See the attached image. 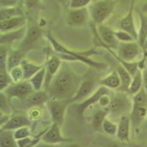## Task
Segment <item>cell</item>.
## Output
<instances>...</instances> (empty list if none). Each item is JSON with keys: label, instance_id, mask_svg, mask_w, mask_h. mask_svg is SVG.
Listing matches in <instances>:
<instances>
[{"label": "cell", "instance_id": "cell-1", "mask_svg": "<svg viewBox=\"0 0 147 147\" xmlns=\"http://www.w3.org/2000/svg\"><path fill=\"white\" fill-rule=\"evenodd\" d=\"M82 82V78L69 65L62 64L46 91L51 98L70 102L76 95Z\"/></svg>", "mask_w": 147, "mask_h": 147}, {"label": "cell", "instance_id": "cell-2", "mask_svg": "<svg viewBox=\"0 0 147 147\" xmlns=\"http://www.w3.org/2000/svg\"><path fill=\"white\" fill-rule=\"evenodd\" d=\"M46 38L52 46L53 50L55 51L56 54L63 61H80V62H82V63L89 66L91 67L94 68V69H98V70H102V69L107 67V65L105 63L96 61L91 59V55L96 53L94 51V50L92 51H86V52H77L75 51H71V50L68 49L65 45L60 43L50 32L47 34Z\"/></svg>", "mask_w": 147, "mask_h": 147}, {"label": "cell", "instance_id": "cell-3", "mask_svg": "<svg viewBox=\"0 0 147 147\" xmlns=\"http://www.w3.org/2000/svg\"><path fill=\"white\" fill-rule=\"evenodd\" d=\"M115 5V0L93 1L88 9L92 22L96 25L104 24V22L113 14Z\"/></svg>", "mask_w": 147, "mask_h": 147}, {"label": "cell", "instance_id": "cell-4", "mask_svg": "<svg viewBox=\"0 0 147 147\" xmlns=\"http://www.w3.org/2000/svg\"><path fill=\"white\" fill-rule=\"evenodd\" d=\"M133 107V102L129 99L127 92H116L111 97V102L107 108L109 115H113V117H119L125 114H129Z\"/></svg>", "mask_w": 147, "mask_h": 147}, {"label": "cell", "instance_id": "cell-5", "mask_svg": "<svg viewBox=\"0 0 147 147\" xmlns=\"http://www.w3.org/2000/svg\"><path fill=\"white\" fill-rule=\"evenodd\" d=\"M69 104L70 102L67 100H62L53 98H51L47 101L45 106L50 113L53 123H57V125L61 127V125L64 123L65 114Z\"/></svg>", "mask_w": 147, "mask_h": 147}, {"label": "cell", "instance_id": "cell-6", "mask_svg": "<svg viewBox=\"0 0 147 147\" xmlns=\"http://www.w3.org/2000/svg\"><path fill=\"white\" fill-rule=\"evenodd\" d=\"M34 92L30 81L24 80L19 82H13L3 92L5 93L9 100L11 98H18L21 101H25Z\"/></svg>", "mask_w": 147, "mask_h": 147}, {"label": "cell", "instance_id": "cell-7", "mask_svg": "<svg viewBox=\"0 0 147 147\" xmlns=\"http://www.w3.org/2000/svg\"><path fill=\"white\" fill-rule=\"evenodd\" d=\"M91 19L89 9L86 8L70 9L67 14V24L71 27H81Z\"/></svg>", "mask_w": 147, "mask_h": 147}, {"label": "cell", "instance_id": "cell-8", "mask_svg": "<svg viewBox=\"0 0 147 147\" xmlns=\"http://www.w3.org/2000/svg\"><path fill=\"white\" fill-rule=\"evenodd\" d=\"M41 140L51 145H61L72 141V140L62 136L61 126L57 123H52V125L45 129V133L41 137Z\"/></svg>", "mask_w": 147, "mask_h": 147}, {"label": "cell", "instance_id": "cell-9", "mask_svg": "<svg viewBox=\"0 0 147 147\" xmlns=\"http://www.w3.org/2000/svg\"><path fill=\"white\" fill-rule=\"evenodd\" d=\"M41 37H42V31L39 25L37 24L29 25L27 28L26 34L23 39L22 43L20 48L28 52L37 44V42L41 39Z\"/></svg>", "mask_w": 147, "mask_h": 147}, {"label": "cell", "instance_id": "cell-10", "mask_svg": "<svg viewBox=\"0 0 147 147\" xmlns=\"http://www.w3.org/2000/svg\"><path fill=\"white\" fill-rule=\"evenodd\" d=\"M135 1H130V5L128 13L119 20L120 29L131 34L136 41L138 40V30L136 28L135 18H134V7H135Z\"/></svg>", "mask_w": 147, "mask_h": 147}, {"label": "cell", "instance_id": "cell-11", "mask_svg": "<svg viewBox=\"0 0 147 147\" xmlns=\"http://www.w3.org/2000/svg\"><path fill=\"white\" fill-rule=\"evenodd\" d=\"M61 59L56 55H51L49 57L45 62V86L44 89L46 90L48 87L50 86L51 81L55 78L57 75L58 71L62 65Z\"/></svg>", "mask_w": 147, "mask_h": 147}, {"label": "cell", "instance_id": "cell-12", "mask_svg": "<svg viewBox=\"0 0 147 147\" xmlns=\"http://www.w3.org/2000/svg\"><path fill=\"white\" fill-rule=\"evenodd\" d=\"M97 30L102 43L114 51H117L119 45V41L115 36V30H112L109 26L105 25L104 24L97 25Z\"/></svg>", "mask_w": 147, "mask_h": 147}, {"label": "cell", "instance_id": "cell-13", "mask_svg": "<svg viewBox=\"0 0 147 147\" xmlns=\"http://www.w3.org/2000/svg\"><path fill=\"white\" fill-rule=\"evenodd\" d=\"M110 93L109 89L106 87L100 86L98 88H97L96 90L93 92V93L89 96L88 98H86L85 100H83L82 102H81L78 106V113L81 116H82L84 113L86 112V110L90 108L91 106L98 103L99 99L101 98L102 95L104 94H109Z\"/></svg>", "mask_w": 147, "mask_h": 147}, {"label": "cell", "instance_id": "cell-14", "mask_svg": "<svg viewBox=\"0 0 147 147\" xmlns=\"http://www.w3.org/2000/svg\"><path fill=\"white\" fill-rule=\"evenodd\" d=\"M32 125V120L29 118V116L24 114H12L9 120L1 126L2 130H11L14 131L22 127H30Z\"/></svg>", "mask_w": 147, "mask_h": 147}, {"label": "cell", "instance_id": "cell-15", "mask_svg": "<svg viewBox=\"0 0 147 147\" xmlns=\"http://www.w3.org/2000/svg\"><path fill=\"white\" fill-rule=\"evenodd\" d=\"M131 119L129 114H125L119 118L118 124V130L116 137L122 143H129L130 141V128Z\"/></svg>", "mask_w": 147, "mask_h": 147}, {"label": "cell", "instance_id": "cell-16", "mask_svg": "<svg viewBox=\"0 0 147 147\" xmlns=\"http://www.w3.org/2000/svg\"><path fill=\"white\" fill-rule=\"evenodd\" d=\"M28 26L25 25L22 28H20L15 30H12L5 33H1L0 35V45L10 46L16 41L21 40L24 38L27 32Z\"/></svg>", "mask_w": 147, "mask_h": 147}, {"label": "cell", "instance_id": "cell-17", "mask_svg": "<svg viewBox=\"0 0 147 147\" xmlns=\"http://www.w3.org/2000/svg\"><path fill=\"white\" fill-rule=\"evenodd\" d=\"M94 82L90 79L82 80L76 95L71 99L70 103L81 102L91 96L94 92Z\"/></svg>", "mask_w": 147, "mask_h": 147}, {"label": "cell", "instance_id": "cell-18", "mask_svg": "<svg viewBox=\"0 0 147 147\" xmlns=\"http://www.w3.org/2000/svg\"><path fill=\"white\" fill-rule=\"evenodd\" d=\"M25 25H27V18L25 15L17 16L0 21V31L1 33H5L18 30Z\"/></svg>", "mask_w": 147, "mask_h": 147}, {"label": "cell", "instance_id": "cell-19", "mask_svg": "<svg viewBox=\"0 0 147 147\" xmlns=\"http://www.w3.org/2000/svg\"><path fill=\"white\" fill-rule=\"evenodd\" d=\"M131 119V125L135 128L138 129L144 125L147 118V106L133 105L132 110L129 113Z\"/></svg>", "mask_w": 147, "mask_h": 147}, {"label": "cell", "instance_id": "cell-20", "mask_svg": "<svg viewBox=\"0 0 147 147\" xmlns=\"http://www.w3.org/2000/svg\"><path fill=\"white\" fill-rule=\"evenodd\" d=\"M51 98L49 92L46 90L34 91V92L25 100L26 103L30 107H40L45 104Z\"/></svg>", "mask_w": 147, "mask_h": 147}, {"label": "cell", "instance_id": "cell-21", "mask_svg": "<svg viewBox=\"0 0 147 147\" xmlns=\"http://www.w3.org/2000/svg\"><path fill=\"white\" fill-rule=\"evenodd\" d=\"M27 51L23 49H10L8 55L7 60V69L8 71L11 70L12 68L20 66L24 59H25V56Z\"/></svg>", "mask_w": 147, "mask_h": 147}, {"label": "cell", "instance_id": "cell-22", "mask_svg": "<svg viewBox=\"0 0 147 147\" xmlns=\"http://www.w3.org/2000/svg\"><path fill=\"white\" fill-rule=\"evenodd\" d=\"M99 84L100 86L106 87L109 89L118 90L120 87L121 81L117 70H113L109 74L101 78L99 81Z\"/></svg>", "mask_w": 147, "mask_h": 147}, {"label": "cell", "instance_id": "cell-23", "mask_svg": "<svg viewBox=\"0 0 147 147\" xmlns=\"http://www.w3.org/2000/svg\"><path fill=\"white\" fill-rule=\"evenodd\" d=\"M21 67L24 71V80L29 81L34 74H36L39 71H40L42 68L45 67V65H38L30 61L26 58L23 60L20 64Z\"/></svg>", "mask_w": 147, "mask_h": 147}, {"label": "cell", "instance_id": "cell-24", "mask_svg": "<svg viewBox=\"0 0 147 147\" xmlns=\"http://www.w3.org/2000/svg\"><path fill=\"white\" fill-rule=\"evenodd\" d=\"M117 71H118V73L119 75L120 81H121L120 87H119V88L117 91L128 93V91H129V86H130L131 81H132V78H133V76L122 65H119L118 67Z\"/></svg>", "mask_w": 147, "mask_h": 147}, {"label": "cell", "instance_id": "cell-25", "mask_svg": "<svg viewBox=\"0 0 147 147\" xmlns=\"http://www.w3.org/2000/svg\"><path fill=\"white\" fill-rule=\"evenodd\" d=\"M25 15L21 8L18 6L14 7H1L0 9V21L5 20L10 18Z\"/></svg>", "mask_w": 147, "mask_h": 147}, {"label": "cell", "instance_id": "cell-26", "mask_svg": "<svg viewBox=\"0 0 147 147\" xmlns=\"http://www.w3.org/2000/svg\"><path fill=\"white\" fill-rule=\"evenodd\" d=\"M108 116H109V111L107 109L102 108L101 109L98 110L93 114V117L92 119V128L97 131L102 130V124H103L105 119L108 118Z\"/></svg>", "mask_w": 147, "mask_h": 147}, {"label": "cell", "instance_id": "cell-27", "mask_svg": "<svg viewBox=\"0 0 147 147\" xmlns=\"http://www.w3.org/2000/svg\"><path fill=\"white\" fill-rule=\"evenodd\" d=\"M139 16H140V29L138 30L137 42L142 48L146 40L147 39V15L140 12Z\"/></svg>", "mask_w": 147, "mask_h": 147}, {"label": "cell", "instance_id": "cell-28", "mask_svg": "<svg viewBox=\"0 0 147 147\" xmlns=\"http://www.w3.org/2000/svg\"><path fill=\"white\" fill-rule=\"evenodd\" d=\"M143 88V77H142V70H139L133 76L128 91V94L134 96L139 91Z\"/></svg>", "mask_w": 147, "mask_h": 147}, {"label": "cell", "instance_id": "cell-29", "mask_svg": "<svg viewBox=\"0 0 147 147\" xmlns=\"http://www.w3.org/2000/svg\"><path fill=\"white\" fill-rule=\"evenodd\" d=\"M0 147H18L13 131L2 130L0 134Z\"/></svg>", "mask_w": 147, "mask_h": 147}, {"label": "cell", "instance_id": "cell-30", "mask_svg": "<svg viewBox=\"0 0 147 147\" xmlns=\"http://www.w3.org/2000/svg\"><path fill=\"white\" fill-rule=\"evenodd\" d=\"M45 67L42 68L40 71H39L36 74L29 80L31 83L34 91L42 90V88L45 86Z\"/></svg>", "mask_w": 147, "mask_h": 147}, {"label": "cell", "instance_id": "cell-31", "mask_svg": "<svg viewBox=\"0 0 147 147\" xmlns=\"http://www.w3.org/2000/svg\"><path fill=\"white\" fill-rule=\"evenodd\" d=\"M45 129L36 136H30V137H27L24 139L18 140H17L18 147H34L39 142L41 141V137L45 133Z\"/></svg>", "mask_w": 147, "mask_h": 147}, {"label": "cell", "instance_id": "cell-32", "mask_svg": "<svg viewBox=\"0 0 147 147\" xmlns=\"http://www.w3.org/2000/svg\"><path fill=\"white\" fill-rule=\"evenodd\" d=\"M13 83L8 70H0V91L3 92Z\"/></svg>", "mask_w": 147, "mask_h": 147}, {"label": "cell", "instance_id": "cell-33", "mask_svg": "<svg viewBox=\"0 0 147 147\" xmlns=\"http://www.w3.org/2000/svg\"><path fill=\"white\" fill-rule=\"evenodd\" d=\"M0 110L1 114L12 115V109L9 103V99L3 92H1L0 95Z\"/></svg>", "mask_w": 147, "mask_h": 147}, {"label": "cell", "instance_id": "cell-34", "mask_svg": "<svg viewBox=\"0 0 147 147\" xmlns=\"http://www.w3.org/2000/svg\"><path fill=\"white\" fill-rule=\"evenodd\" d=\"M118 130V125L113 122L110 119L106 118L102 124V131L111 136H116Z\"/></svg>", "mask_w": 147, "mask_h": 147}, {"label": "cell", "instance_id": "cell-35", "mask_svg": "<svg viewBox=\"0 0 147 147\" xmlns=\"http://www.w3.org/2000/svg\"><path fill=\"white\" fill-rule=\"evenodd\" d=\"M132 102H133V105L147 106V92L144 88H142L133 96Z\"/></svg>", "mask_w": 147, "mask_h": 147}, {"label": "cell", "instance_id": "cell-36", "mask_svg": "<svg viewBox=\"0 0 147 147\" xmlns=\"http://www.w3.org/2000/svg\"><path fill=\"white\" fill-rule=\"evenodd\" d=\"M9 50L10 49H9V46L0 45V70H8L7 60Z\"/></svg>", "mask_w": 147, "mask_h": 147}, {"label": "cell", "instance_id": "cell-37", "mask_svg": "<svg viewBox=\"0 0 147 147\" xmlns=\"http://www.w3.org/2000/svg\"><path fill=\"white\" fill-rule=\"evenodd\" d=\"M13 136H14V139L16 140L32 136L30 127L25 126V127H22V128H20V129L14 130L13 131Z\"/></svg>", "mask_w": 147, "mask_h": 147}, {"label": "cell", "instance_id": "cell-38", "mask_svg": "<svg viewBox=\"0 0 147 147\" xmlns=\"http://www.w3.org/2000/svg\"><path fill=\"white\" fill-rule=\"evenodd\" d=\"M13 82H19L24 81V71L21 66H17L9 71Z\"/></svg>", "mask_w": 147, "mask_h": 147}, {"label": "cell", "instance_id": "cell-39", "mask_svg": "<svg viewBox=\"0 0 147 147\" xmlns=\"http://www.w3.org/2000/svg\"><path fill=\"white\" fill-rule=\"evenodd\" d=\"M115 36L118 39L119 42H130V41H135V38L128 32H126L123 30H115Z\"/></svg>", "mask_w": 147, "mask_h": 147}, {"label": "cell", "instance_id": "cell-40", "mask_svg": "<svg viewBox=\"0 0 147 147\" xmlns=\"http://www.w3.org/2000/svg\"><path fill=\"white\" fill-rule=\"evenodd\" d=\"M93 0H71L70 9H79L86 8L90 4Z\"/></svg>", "mask_w": 147, "mask_h": 147}, {"label": "cell", "instance_id": "cell-41", "mask_svg": "<svg viewBox=\"0 0 147 147\" xmlns=\"http://www.w3.org/2000/svg\"><path fill=\"white\" fill-rule=\"evenodd\" d=\"M29 118L33 121V120H37L40 118L41 116V111L39 107H32L30 108L29 113H28Z\"/></svg>", "mask_w": 147, "mask_h": 147}, {"label": "cell", "instance_id": "cell-42", "mask_svg": "<svg viewBox=\"0 0 147 147\" xmlns=\"http://www.w3.org/2000/svg\"><path fill=\"white\" fill-rule=\"evenodd\" d=\"M110 102H111V96H110V93H109V94L102 95L98 101V103H99L101 108L107 109L109 107V105L110 104Z\"/></svg>", "mask_w": 147, "mask_h": 147}, {"label": "cell", "instance_id": "cell-43", "mask_svg": "<svg viewBox=\"0 0 147 147\" xmlns=\"http://www.w3.org/2000/svg\"><path fill=\"white\" fill-rule=\"evenodd\" d=\"M40 0H24V7L27 10H33L39 5Z\"/></svg>", "mask_w": 147, "mask_h": 147}, {"label": "cell", "instance_id": "cell-44", "mask_svg": "<svg viewBox=\"0 0 147 147\" xmlns=\"http://www.w3.org/2000/svg\"><path fill=\"white\" fill-rule=\"evenodd\" d=\"M19 0H0L1 7H14L17 6Z\"/></svg>", "mask_w": 147, "mask_h": 147}, {"label": "cell", "instance_id": "cell-45", "mask_svg": "<svg viewBox=\"0 0 147 147\" xmlns=\"http://www.w3.org/2000/svg\"><path fill=\"white\" fill-rule=\"evenodd\" d=\"M142 77H143V88L147 92V64L142 70Z\"/></svg>", "mask_w": 147, "mask_h": 147}, {"label": "cell", "instance_id": "cell-46", "mask_svg": "<svg viewBox=\"0 0 147 147\" xmlns=\"http://www.w3.org/2000/svg\"><path fill=\"white\" fill-rule=\"evenodd\" d=\"M34 147H61V145H51V144L45 143V142L41 140L40 142H39Z\"/></svg>", "mask_w": 147, "mask_h": 147}, {"label": "cell", "instance_id": "cell-47", "mask_svg": "<svg viewBox=\"0 0 147 147\" xmlns=\"http://www.w3.org/2000/svg\"><path fill=\"white\" fill-rule=\"evenodd\" d=\"M140 12L144 14H146L147 15V0H146L144 2V3L142 4L141 6V9H140Z\"/></svg>", "mask_w": 147, "mask_h": 147}, {"label": "cell", "instance_id": "cell-48", "mask_svg": "<svg viewBox=\"0 0 147 147\" xmlns=\"http://www.w3.org/2000/svg\"><path fill=\"white\" fill-rule=\"evenodd\" d=\"M64 147H82L80 146L78 143H75L73 141L71 142H68V143H66V146Z\"/></svg>", "mask_w": 147, "mask_h": 147}, {"label": "cell", "instance_id": "cell-49", "mask_svg": "<svg viewBox=\"0 0 147 147\" xmlns=\"http://www.w3.org/2000/svg\"><path fill=\"white\" fill-rule=\"evenodd\" d=\"M142 50H143V52H144L143 56H146V57H147V39L146 40V41H145L144 45H143V46H142Z\"/></svg>", "mask_w": 147, "mask_h": 147}, {"label": "cell", "instance_id": "cell-50", "mask_svg": "<svg viewBox=\"0 0 147 147\" xmlns=\"http://www.w3.org/2000/svg\"><path fill=\"white\" fill-rule=\"evenodd\" d=\"M103 147H119L116 143H114V142H109V143H107L105 146Z\"/></svg>", "mask_w": 147, "mask_h": 147}, {"label": "cell", "instance_id": "cell-51", "mask_svg": "<svg viewBox=\"0 0 147 147\" xmlns=\"http://www.w3.org/2000/svg\"><path fill=\"white\" fill-rule=\"evenodd\" d=\"M144 127H145V129H147V118H146V120L145 121V123H144Z\"/></svg>", "mask_w": 147, "mask_h": 147}, {"label": "cell", "instance_id": "cell-52", "mask_svg": "<svg viewBox=\"0 0 147 147\" xmlns=\"http://www.w3.org/2000/svg\"><path fill=\"white\" fill-rule=\"evenodd\" d=\"M93 1H97V0H93Z\"/></svg>", "mask_w": 147, "mask_h": 147}, {"label": "cell", "instance_id": "cell-53", "mask_svg": "<svg viewBox=\"0 0 147 147\" xmlns=\"http://www.w3.org/2000/svg\"><path fill=\"white\" fill-rule=\"evenodd\" d=\"M146 147H147V144H146Z\"/></svg>", "mask_w": 147, "mask_h": 147}]
</instances>
